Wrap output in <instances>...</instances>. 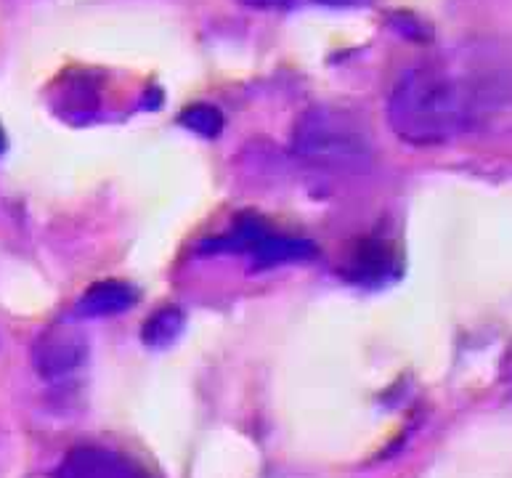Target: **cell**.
<instances>
[{
  "instance_id": "1",
  "label": "cell",
  "mask_w": 512,
  "mask_h": 478,
  "mask_svg": "<svg viewBox=\"0 0 512 478\" xmlns=\"http://www.w3.org/2000/svg\"><path fill=\"white\" fill-rule=\"evenodd\" d=\"M473 91L441 67H414L398 78L388 99V123L412 147H441L475 120Z\"/></svg>"
},
{
  "instance_id": "2",
  "label": "cell",
  "mask_w": 512,
  "mask_h": 478,
  "mask_svg": "<svg viewBox=\"0 0 512 478\" xmlns=\"http://www.w3.org/2000/svg\"><path fill=\"white\" fill-rule=\"evenodd\" d=\"M292 152L308 165L335 173H364L375 160L367 128L343 109L314 107L292 133Z\"/></svg>"
},
{
  "instance_id": "3",
  "label": "cell",
  "mask_w": 512,
  "mask_h": 478,
  "mask_svg": "<svg viewBox=\"0 0 512 478\" xmlns=\"http://www.w3.org/2000/svg\"><path fill=\"white\" fill-rule=\"evenodd\" d=\"M202 250H218V253H247L253 261V269H274L282 263L308 261L316 255V245L306 237H287L274 232L260 216H239L231 226V232L210 239Z\"/></svg>"
},
{
  "instance_id": "4",
  "label": "cell",
  "mask_w": 512,
  "mask_h": 478,
  "mask_svg": "<svg viewBox=\"0 0 512 478\" xmlns=\"http://www.w3.org/2000/svg\"><path fill=\"white\" fill-rule=\"evenodd\" d=\"M54 478H152V473L117 449L75 447L56 468Z\"/></svg>"
},
{
  "instance_id": "5",
  "label": "cell",
  "mask_w": 512,
  "mask_h": 478,
  "mask_svg": "<svg viewBox=\"0 0 512 478\" xmlns=\"http://www.w3.org/2000/svg\"><path fill=\"white\" fill-rule=\"evenodd\" d=\"M85 356H88V346H85L83 335H77L75 330H67V327H56L35 343L32 362L43 378L54 380L83 367Z\"/></svg>"
},
{
  "instance_id": "6",
  "label": "cell",
  "mask_w": 512,
  "mask_h": 478,
  "mask_svg": "<svg viewBox=\"0 0 512 478\" xmlns=\"http://www.w3.org/2000/svg\"><path fill=\"white\" fill-rule=\"evenodd\" d=\"M345 274L359 285H383L385 279L398 274L396 250L383 239H361L348 255Z\"/></svg>"
},
{
  "instance_id": "7",
  "label": "cell",
  "mask_w": 512,
  "mask_h": 478,
  "mask_svg": "<svg viewBox=\"0 0 512 478\" xmlns=\"http://www.w3.org/2000/svg\"><path fill=\"white\" fill-rule=\"evenodd\" d=\"M138 301V290L130 287L123 279H101L91 285L77 301V314L88 319L115 317L123 311L133 309Z\"/></svg>"
},
{
  "instance_id": "8",
  "label": "cell",
  "mask_w": 512,
  "mask_h": 478,
  "mask_svg": "<svg viewBox=\"0 0 512 478\" xmlns=\"http://www.w3.org/2000/svg\"><path fill=\"white\" fill-rule=\"evenodd\" d=\"M184 330V314L176 306H165L157 314L146 319L144 330H141V338H144L146 346L152 348H165L170 346L173 340H178Z\"/></svg>"
},
{
  "instance_id": "9",
  "label": "cell",
  "mask_w": 512,
  "mask_h": 478,
  "mask_svg": "<svg viewBox=\"0 0 512 478\" xmlns=\"http://www.w3.org/2000/svg\"><path fill=\"white\" fill-rule=\"evenodd\" d=\"M178 123L189 128V131L205 136V139H215L218 133L223 131V115L218 107H210V104H192L186 107L178 117Z\"/></svg>"
},
{
  "instance_id": "10",
  "label": "cell",
  "mask_w": 512,
  "mask_h": 478,
  "mask_svg": "<svg viewBox=\"0 0 512 478\" xmlns=\"http://www.w3.org/2000/svg\"><path fill=\"white\" fill-rule=\"evenodd\" d=\"M242 3L250 8H284L292 6L295 0H242Z\"/></svg>"
},
{
  "instance_id": "11",
  "label": "cell",
  "mask_w": 512,
  "mask_h": 478,
  "mask_svg": "<svg viewBox=\"0 0 512 478\" xmlns=\"http://www.w3.org/2000/svg\"><path fill=\"white\" fill-rule=\"evenodd\" d=\"M3 149H6V133H3V123H0V155H3Z\"/></svg>"
}]
</instances>
